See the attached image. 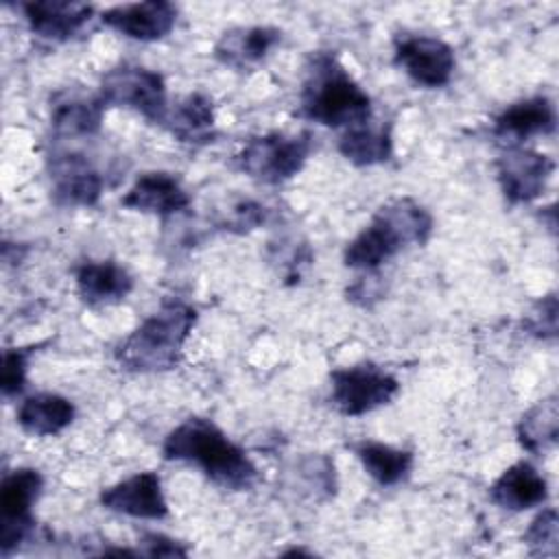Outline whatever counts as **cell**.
Segmentation results:
<instances>
[{
  "label": "cell",
  "mask_w": 559,
  "mask_h": 559,
  "mask_svg": "<svg viewBox=\"0 0 559 559\" xmlns=\"http://www.w3.org/2000/svg\"><path fill=\"white\" fill-rule=\"evenodd\" d=\"M50 127L63 138H90L100 131L105 100L100 92L83 85H66L50 96Z\"/></svg>",
  "instance_id": "7c38bea8"
},
{
  "label": "cell",
  "mask_w": 559,
  "mask_h": 559,
  "mask_svg": "<svg viewBox=\"0 0 559 559\" xmlns=\"http://www.w3.org/2000/svg\"><path fill=\"white\" fill-rule=\"evenodd\" d=\"M301 114L332 129H349L373 118L371 96L332 52H314L299 94Z\"/></svg>",
  "instance_id": "3957f363"
},
{
  "label": "cell",
  "mask_w": 559,
  "mask_h": 559,
  "mask_svg": "<svg viewBox=\"0 0 559 559\" xmlns=\"http://www.w3.org/2000/svg\"><path fill=\"white\" fill-rule=\"evenodd\" d=\"M105 105L131 109L153 124H162L168 111L164 76L133 63H120L100 76L98 87Z\"/></svg>",
  "instance_id": "8992f818"
},
{
  "label": "cell",
  "mask_w": 559,
  "mask_h": 559,
  "mask_svg": "<svg viewBox=\"0 0 559 559\" xmlns=\"http://www.w3.org/2000/svg\"><path fill=\"white\" fill-rule=\"evenodd\" d=\"M310 151L312 135L308 131H271L245 142L234 155V164L247 177L266 186H277L293 179L306 166Z\"/></svg>",
  "instance_id": "5b68a950"
},
{
  "label": "cell",
  "mask_w": 559,
  "mask_h": 559,
  "mask_svg": "<svg viewBox=\"0 0 559 559\" xmlns=\"http://www.w3.org/2000/svg\"><path fill=\"white\" fill-rule=\"evenodd\" d=\"M197 323V310L183 299H166L116 349V360L133 373L170 371L183 356V345Z\"/></svg>",
  "instance_id": "277c9868"
},
{
  "label": "cell",
  "mask_w": 559,
  "mask_h": 559,
  "mask_svg": "<svg viewBox=\"0 0 559 559\" xmlns=\"http://www.w3.org/2000/svg\"><path fill=\"white\" fill-rule=\"evenodd\" d=\"M435 221L430 212L411 197H397L376 210L369 225L356 234L343 253L349 269L376 271L411 245H426Z\"/></svg>",
  "instance_id": "7a4b0ae2"
},
{
  "label": "cell",
  "mask_w": 559,
  "mask_h": 559,
  "mask_svg": "<svg viewBox=\"0 0 559 559\" xmlns=\"http://www.w3.org/2000/svg\"><path fill=\"white\" fill-rule=\"evenodd\" d=\"M557 127V111L548 96H531L504 107L493 120V135L520 144L533 135H548Z\"/></svg>",
  "instance_id": "ac0fdd59"
},
{
  "label": "cell",
  "mask_w": 559,
  "mask_h": 559,
  "mask_svg": "<svg viewBox=\"0 0 559 559\" xmlns=\"http://www.w3.org/2000/svg\"><path fill=\"white\" fill-rule=\"evenodd\" d=\"M330 400L334 408L347 417L371 413L389 404L400 391L397 378L376 362H358L352 367L334 369L330 373Z\"/></svg>",
  "instance_id": "52a82bcc"
},
{
  "label": "cell",
  "mask_w": 559,
  "mask_h": 559,
  "mask_svg": "<svg viewBox=\"0 0 559 559\" xmlns=\"http://www.w3.org/2000/svg\"><path fill=\"white\" fill-rule=\"evenodd\" d=\"M489 498L507 511H526L548 500V483L535 465L518 461L507 467L489 487Z\"/></svg>",
  "instance_id": "d6986e66"
},
{
  "label": "cell",
  "mask_w": 559,
  "mask_h": 559,
  "mask_svg": "<svg viewBox=\"0 0 559 559\" xmlns=\"http://www.w3.org/2000/svg\"><path fill=\"white\" fill-rule=\"evenodd\" d=\"M393 59L417 85L424 87L448 85L456 66L450 44L430 35L397 37Z\"/></svg>",
  "instance_id": "30bf717a"
},
{
  "label": "cell",
  "mask_w": 559,
  "mask_h": 559,
  "mask_svg": "<svg viewBox=\"0 0 559 559\" xmlns=\"http://www.w3.org/2000/svg\"><path fill=\"white\" fill-rule=\"evenodd\" d=\"M105 26L135 41H157L166 37L177 22V7L166 0H146L116 4L100 13Z\"/></svg>",
  "instance_id": "5bb4252c"
},
{
  "label": "cell",
  "mask_w": 559,
  "mask_h": 559,
  "mask_svg": "<svg viewBox=\"0 0 559 559\" xmlns=\"http://www.w3.org/2000/svg\"><path fill=\"white\" fill-rule=\"evenodd\" d=\"M44 476L35 467H17L4 474L0 485V552L9 557L35 531L31 509L39 500Z\"/></svg>",
  "instance_id": "ba28073f"
},
{
  "label": "cell",
  "mask_w": 559,
  "mask_h": 559,
  "mask_svg": "<svg viewBox=\"0 0 559 559\" xmlns=\"http://www.w3.org/2000/svg\"><path fill=\"white\" fill-rule=\"evenodd\" d=\"M524 542L535 557H557L559 552V520L552 507L544 509L526 528Z\"/></svg>",
  "instance_id": "484cf974"
},
{
  "label": "cell",
  "mask_w": 559,
  "mask_h": 559,
  "mask_svg": "<svg viewBox=\"0 0 559 559\" xmlns=\"http://www.w3.org/2000/svg\"><path fill=\"white\" fill-rule=\"evenodd\" d=\"M52 201L61 207H92L103 194V177L81 153L55 151L48 155Z\"/></svg>",
  "instance_id": "8fae6325"
},
{
  "label": "cell",
  "mask_w": 559,
  "mask_h": 559,
  "mask_svg": "<svg viewBox=\"0 0 559 559\" xmlns=\"http://www.w3.org/2000/svg\"><path fill=\"white\" fill-rule=\"evenodd\" d=\"M120 203L129 210L166 218L186 212L190 207V194L175 175L153 170L140 175L135 183L124 192Z\"/></svg>",
  "instance_id": "2e32d148"
},
{
  "label": "cell",
  "mask_w": 559,
  "mask_h": 559,
  "mask_svg": "<svg viewBox=\"0 0 559 559\" xmlns=\"http://www.w3.org/2000/svg\"><path fill=\"white\" fill-rule=\"evenodd\" d=\"M552 173V157L522 144H507L496 159V177L500 190L513 205L535 201L546 190Z\"/></svg>",
  "instance_id": "9c48e42d"
},
{
  "label": "cell",
  "mask_w": 559,
  "mask_h": 559,
  "mask_svg": "<svg viewBox=\"0 0 559 559\" xmlns=\"http://www.w3.org/2000/svg\"><path fill=\"white\" fill-rule=\"evenodd\" d=\"M37 347H7L2 354V378L0 389L4 397H13L26 386L28 358Z\"/></svg>",
  "instance_id": "4316f807"
},
{
  "label": "cell",
  "mask_w": 559,
  "mask_h": 559,
  "mask_svg": "<svg viewBox=\"0 0 559 559\" xmlns=\"http://www.w3.org/2000/svg\"><path fill=\"white\" fill-rule=\"evenodd\" d=\"M515 435L520 445L531 454H544L557 443L559 404L557 395H548L531 406L518 421Z\"/></svg>",
  "instance_id": "d4e9b609"
},
{
  "label": "cell",
  "mask_w": 559,
  "mask_h": 559,
  "mask_svg": "<svg viewBox=\"0 0 559 559\" xmlns=\"http://www.w3.org/2000/svg\"><path fill=\"white\" fill-rule=\"evenodd\" d=\"M338 153L354 166H376L393 157V133L389 120H365L345 129L338 138Z\"/></svg>",
  "instance_id": "7402d4cb"
},
{
  "label": "cell",
  "mask_w": 559,
  "mask_h": 559,
  "mask_svg": "<svg viewBox=\"0 0 559 559\" xmlns=\"http://www.w3.org/2000/svg\"><path fill=\"white\" fill-rule=\"evenodd\" d=\"M142 548H138V555H146V557H186L188 548L162 533H146L140 539Z\"/></svg>",
  "instance_id": "f1b7e54d"
},
{
  "label": "cell",
  "mask_w": 559,
  "mask_h": 559,
  "mask_svg": "<svg viewBox=\"0 0 559 559\" xmlns=\"http://www.w3.org/2000/svg\"><path fill=\"white\" fill-rule=\"evenodd\" d=\"M557 312H559V306H557V295L550 293L546 297H542L533 308L531 312L524 317L522 325L528 334L542 338V341H550L557 336Z\"/></svg>",
  "instance_id": "83f0119b"
},
{
  "label": "cell",
  "mask_w": 559,
  "mask_h": 559,
  "mask_svg": "<svg viewBox=\"0 0 559 559\" xmlns=\"http://www.w3.org/2000/svg\"><path fill=\"white\" fill-rule=\"evenodd\" d=\"M354 452L362 463L365 472L382 487L404 483L415 463L411 450L395 448L382 441H360L358 445H354Z\"/></svg>",
  "instance_id": "cb8c5ba5"
},
{
  "label": "cell",
  "mask_w": 559,
  "mask_h": 559,
  "mask_svg": "<svg viewBox=\"0 0 559 559\" xmlns=\"http://www.w3.org/2000/svg\"><path fill=\"white\" fill-rule=\"evenodd\" d=\"M28 28L48 41H70L83 33L94 17V7L70 0H33L20 4Z\"/></svg>",
  "instance_id": "9a60e30c"
},
{
  "label": "cell",
  "mask_w": 559,
  "mask_h": 559,
  "mask_svg": "<svg viewBox=\"0 0 559 559\" xmlns=\"http://www.w3.org/2000/svg\"><path fill=\"white\" fill-rule=\"evenodd\" d=\"M177 142L188 146H205L216 140L214 103L203 92L186 94L168 105L162 124Z\"/></svg>",
  "instance_id": "e0dca14e"
},
{
  "label": "cell",
  "mask_w": 559,
  "mask_h": 559,
  "mask_svg": "<svg viewBox=\"0 0 559 559\" xmlns=\"http://www.w3.org/2000/svg\"><path fill=\"white\" fill-rule=\"evenodd\" d=\"M100 504L107 511L129 515L135 520H164L168 502L162 480L155 472H138L100 491Z\"/></svg>",
  "instance_id": "4fadbf2b"
},
{
  "label": "cell",
  "mask_w": 559,
  "mask_h": 559,
  "mask_svg": "<svg viewBox=\"0 0 559 559\" xmlns=\"http://www.w3.org/2000/svg\"><path fill=\"white\" fill-rule=\"evenodd\" d=\"M282 41V31L273 26H236L225 31L214 44V57L234 70H247Z\"/></svg>",
  "instance_id": "ffe728a7"
},
{
  "label": "cell",
  "mask_w": 559,
  "mask_h": 559,
  "mask_svg": "<svg viewBox=\"0 0 559 559\" xmlns=\"http://www.w3.org/2000/svg\"><path fill=\"white\" fill-rule=\"evenodd\" d=\"M166 461H183L197 465L214 485L231 491L253 487L258 469L247 452L234 443L214 421L203 417H188L175 426L164 443Z\"/></svg>",
  "instance_id": "6da1fadb"
},
{
  "label": "cell",
  "mask_w": 559,
  "mask_h": 559,
  "mask_svg": "<svg viewBox=\"0 0 559 559\" xmlns=\"http://www.w3.org/2000/svg\"><path fill=\"white\" fill-rule=\"evenodd\" d=\"M131 290V273L114 260H87L76 269V293L87 306L118 304Z\"/></svg>",
  "instance_id": "44dd1931"
},
{
  "label": "cell",
  "mask_w": 559,
  "mask_h": 559,
  "mask_svg": "<svg viewBox=\"0 0 559 559\" xmlns=\"http://www.w3.org/2000/svg\"><path fill=\"white\" fill-rule=\"evenodd\" d=\"M74 404L59 393H35L28 395L17 408V424L26 435L52 437L66 430L74 421Z\"/></svg>",
  "instance_id": "603a6c76"
}]
</instances>
